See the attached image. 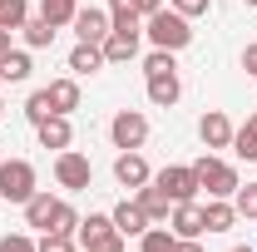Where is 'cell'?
<instances>
[{"mask_svg":"<svg viewBox=\"0 0 257 252\" xmlns=\"http://www.w3.org/2000/svg\"><path fill=\"white\" fill-rule=\"evenodd\" d=\"M144 35H149V45H154V50H173V55L193 40L188 15H178L173 5H168V10H154V15L144 20Z\"/></svg>","mask_w":257,"mask_h":252,"instance_id":"obj_1","label":"cell"},{"mask_svg":"<svg viewBox=\"0 0 257 252\" xmlns=\"http://www.w3.org/2000/svg\"><path fill=\"white\" fill-rule=\"evenodd\" d=\"M193 173H198V188H208V198H232V193L242 188V183H237V168L223 163V158H213V154L198 158Z\"/></svg>","mask_w":257,"mask_h":252,"instance_id":"obj_2","label":"cell"},{"mask_svg":"<svg viewBox=\"0 0 257 252\" xmlns=\"http://www.w3.org/2000/svg\"><path fill=\"white\" fill-rule=\"evenodd\" d=\"M0 198L5 203H30L35 198V168L25 158H0Z\"/></svg>","mask_w":257,"mask_h":252,"instance_id":"obj_3","label":"cell"},{"mask_svg":"<svg viewBox=\"0 0 257 252\" xmlns=\"http://www.w3.org/2000/svg\"><path fill=\"white\" fill-rule=\"evenodd\" d=\"M109 139H114V149H144V139H149V119L139 114V109H119L114 119H109Z\"/></svg>","mask_w":257,"mask_h":252,"instance_id":"obj_4","label":"cell"},{"mask_svg":"<svg viewBox=\"0 0 257 252\" xmlns=\"http://www.w3.org/2000/svg\"><path fill=\"white\" fill-rule=\"evenodd\" d=\"M154 183H159V188L168 193L173 203H193V198L203 193V188H198V173H193V163H168Z\"/></svg>","mask_w":257,"mask_h":252,"instance_id":"obj_5","label":"cell"},{"mask_svg":"<svg viewBox=\"0 0 257 252\" xmlns=\"http://www.w3.org/2000/svg\"><path fill=\"white\" fill-rule=\"evenodd\" d=\"M55 178H60V188H89V183H94V163H89V158L84 154H74V149H64L60 158H55Z\"/></svg>","mask_w":257,"mask_h":252,"instance_id":"obj_6","label":"cell"},{"mask_svg":"<svg viewBox=\"0 0 257 252\" xmlns=\"http://www.w3.org/2000/svg\"><path fill=\"white\" fill-rule=\"evenodd\" d=\"M139 40H144V30H109L104 35V64H128L134 55H139Z\"/></svg>","mask_w":257,"mask_h":252,"instance_id":"obj_7","label":"cell"},{"mask_svg":"<svg viewBox=\"0 0 257 252\" xmlns=\"http://www.w3.org/2000/svg\"><path fill=\"white\" fill-rule=\"evenodd\" d=\"M114 178L124 183V188H144V183H154V173H149V163H144V154L139 149H128V154H119L114 158Z\"/></svg>","mask_w":257,"mask_h":252,"instance_id":"obj_8","label":"cell"},{"mask_svg":"<svg viewBox=\"0 0 257 252\" xmlns=\"http://www.w3.org/2000/svg\"><path fill=\"white\" fill-rule=\"evenodd\" d=\"M114 30V20H109V10H79L74 15V35H79V45H104V35Z\"/></svg>","mask_w":257,"mask_h":252,"instance_id":"obj_9","label":"cell"},{"mask_svg":"<svg viewBox=\"0 0 257 252\" xmlns=\"http://www.w3.org/2000/svg\"><path fill=\"white\" fill-rule=\"evenodd\" d=\"M198 139H203L208 149H232V119H227L223 109H208V114L198 119Z\"/></svg>","mask_w":257,"mask_h":252,"instance_id":"obj_10","label":"cell"},{"mask_svg":"<svg viewBox=\"0 0 257 252\" xmlns=\"http://www.w3.org/2000/svg\"><path fill=\"white\" fill-rule=\"evenodd\" d=\"M119 227H114V218L109 213H89V218H79V227H74V242L79 247H99V242H109Z\"/></svg>","mask_w":257,"mask_h":252,"instance_id":"obj_11","label":"cell"},{"mask_svg":"<svg viewBox=\"0 0 257 252\" xmlns=\"http://www.w3.org/2000/svg\"><path fill=\"white\" fill-rule=\"evenodd\" d=\"M173 237H203L208 227H203V203L193 198V203H173Z\"/></svg>","mask_w":257,"mask_h":252,"instance_id":"obj_12","label":"cell"},{"mask_svg":"<svg viewBox=\"0 0 257 252\" xmlns=\"http://www.w3.org/2000/svg\"><path fill=\"white\" fill-rule=\"evenodd\" d=\"M35 134H40V144H45V149H69V144H74V129H69V114H50V119H45V124H35Z\"/></svg>","mask_w":257,"mask_h":252,"instance_id":"obj_13","label":"cell"},{"mask_svg":"<svg viewBox=\"0 0 257 252\" xmlns=\"http://www.w3.org/2000/svg\"><path fill=\"white\" fill-rule=\"evenodd\" d=\"M134 203H139V208L149 213V222H168V218H173V198H168V193H163L159 183H144Z\"/></svg>","mask_w":257,"mask_h":252,"instance_id":"obj_14","label":"cell"},{"mask_svg":"<svg viewBox=\"0 0 257 252\" xmlns=\"http://www.w3.org/2000/svg\"><path fill=\"white\" fill-rule=\"evenodd\" d=\"M109 218H114V227H119L124 237H144V232L154 227V222H149V213H144L139 203H119V208H114Z\"/></svg>","mask_w":257,"mask_h":252,"instance_id":"obj_15","label":"cell"},{"mask_svg":"<svg viewBox=\"0 0 257 252\" xmlns=\"http://www.w3.org/2000/svg\"><path fill=\"white\" fill-rule=\"evenodd\" d=\"M183 94V84H178V69L173 74H149V104H159V109H173Z\"/></svg>","mask_w":257,"mask_h":252,"instance_id":"obj_16","label":"cell"},{"mask_svg":"<svg viewBox=\"0 0 257 252\" xmlns=\"http://www.w3.org/2000/svg\"><path fill=\"white\" fill-rule=\"evenodd\" d=\"M232 222H237V208H232L227 198H208V203H203V227H208V232H227Z\"/></svg>","mask_w":257,"mask_h":252,"instance_id":"obj_17","label":"cell"},{"mask_svg":"<svg viewBox=\"0 0 257 252\" xmlns=\"http://www.w3.org/2000/svg\"><path fill=\"white\" fill-rule=\"evenodd\" d=\"M55 208H60V198H50V193L35 188V198L25 203V222H30V227H40V232H50V218H55Z\"/></svg>","mask_w":257,"mask_h":252,"instance_id":"obj_18","label":"cell"},{"mask_svg":"<svg viewBox=\"0 0 257 252\" xmlns=\"http://www.w3.org/2000/svg\"><path fill=\"white\" fill-rule=\"evenodd\" d=\"M45 89H50L55 114H74V109H79V84H74V79H55V84H45Z\"/></svg>","mask_w":257,"mask_h":252,"instance_id":"obj_19","label":"cell"},{"mask_svg":"<svg viewBox=\"0 0 257 252\" xmlns=\"http://www.w3.org/2000/svg\"><path fill=\"white\" fill-rule=\"evenodd\" d=\"M30 55H25V50H5V55H0V79H10V84H20V79H30Z\"/></svg>","mask_w":257,"mask_h":252,"instance_id":"obj_20","label":"cell"},{"mask_svg":"<svg viewBox=\"0 0 257 252\" xmlns=\"http://www.w3.org/2000/svg\"><path fill=\"white\" fill-rule=\"evenodd\" d=\"M69 69H74V74L104 69V50H99V45H74V50H69Z\"/></svg>","mask_w":257,"mask_h":252,"instance_id":"obj_21","label":"cell"},{"mask_svg":"<svg viewBox=\"0 0 257 252\" xmlns=\"http://www.w3.org/2000/svg\"><path fill=\"white\" fill-rule=\"evenodd\" d=\"M232 154L247 158V163H257V114H252L242 129H232Z\"/></svg>","mask_w":257,"mask_h":252,"instance_id":"obj_22","label":"cell"},{"mask_svg":"<svg viewBox=\"0 0 257 252\" xmlns=\"http://www.w3.org/2000/svg\"><path fill=\"white\" fill-rule=\"evenodd\" d=\"M40 15L60 30V25H74V15H79V5L74 0H40Z\"/></svg>","mask_w":257,"mask_h":252,"instance_id":"obj_23","label":"cell"},{"mask_svg":"<svg viewBox=\"0 0 257 252\" xmlns=\"http://www.w3.org/2000/svg\"><path fill=\"white\" fill-rule=\"evenodd\" d=\"M20 30H25V45H30V50H45V45L55 40V25H50L45 15H35V20H25Z\"/></svg>","mask_w":257,"mask_h":252,"instance_id":"obj_24","label":"cell"},{"mask_svg":"<svg viewBox=\"0 0 257 252\" xmlns=\"http://www.w3.org/2000/svg\"><path fill=\"white\" fill-rule=\"evenodd\" d=\"M30 20V5L25 0H0V30H20Z\"/></svg>","mask_w":257,"mask_h":252,"instance_id":"obj_25","label":"cell"},{"mask_svg":"<svg viewBox=\"0 0 257 252\" xmlns=\"http://www.w3.org/2000/svg\"><path fill=\"white\" fill-rule=\"evenodd\" d=\"M50 114H55V104H50V89H35V94L25 99V119H30V124H45Z\"/></svg>","mask_w":257,"mask_h":252,"instance_id":"obj_26","label":"cell"},{"mask_svg":"<svg viewBox=\"0 0 257 252\" xmlns=\"http://www.w3.org/2000/svg\"><path fill=\"white\" fill-rule=\"evenodd\" d=\"M144 252H178L173 227H149V232H144Z\"/></svg>","mask_w":257,"mask_h":252,"instance_id":"obj_27","label":"cell"},{"mask_svg":"<svg viewBox=\"0 0 257 252\" xmlns=\"http://www.w3.org/2000/svg\"><path fill=\"white\" fill-rule=\"evenodd\" d=\"M74 227H79V213H74L69 203H60V208H55V218H50V232H64V237H74Z\"/></svg>","mask_w":257,"mask_h":252,"instance_id":"obj_28","label":"cell"},{"mask_svg":"<svg viewBox=\"0 0 257 252\" xmlns=\"http://www.w3.org/2000/svg\"><path fill=\"white\" fill-rule=\"evenodd\" d=\"M232 208H237V218H252L257 222V183H247V188L232 193Z\"/></svg>","mask_w":257,"mask_h":252,"instance_id":"obj_29","label":"cell"},{"mask_svg":"<svg viewBox=\"0 0 257 252\" xmlns=\"http://www.w3.org/2000/svg\"><path fill=\"white\" fill-rule=\"evenodd\" d=\"M178 64H173V50H154L149 60H144V74H173Z\"/></svg>","mask_w":257,"mask_h":252,"instance_id":"obj_30","label":"cell"},{"mask_svg":"<svg viewBox=\"0 0 257 252\" xmlns=\"http://www.w3.org/2000/svg\"><path fill=\"white\" fill-rule=\"evenodd\" d=\"M35 252H74V237H64V232H45V237L35 242Z\"/></svg>","mask_w":257,"mask_h":252,"instance_id":"obj_31","label":"cell"},{"mask_svg":"<svg viewBox=\"0 0 257 252\" xmlns=\"http://www.w3.org/2000/svg\"><path fill=\"white\" fill-rule=\"evenodd\" d=\"M168 5H173V10H178V15H208V5H213V0H168Z\"/></svg>","mask_w":257,"mask_h":252,"instance_id":"obj_32","label":"cell"},{"mask_svg":"<svg viewBox=\"0 0 257 252\" xmlns=\"http://www.w3.org/2000/svg\"><path fill=\"white\" fill-rule=\"evenodd\" d=\"M0 252H35V242L25 232H10V237H0Z\"/></svg>","mask_w":257,"mask_h":252,"instance_id":"obj_33","label":"cell"},{"mask_svg":"<svg viewBox=\"0 0 257 252\" xmlns=\"http://www.w3.org/2000/svg\"><path fill=\"white\" fill-rule=\"evenodd\" d=\"M128 5H134V10H139V20H149V15H154V10H163V0H128Z\"/></svg>","mask_w":257,"mask_h":252,"instance_id":"obj_34","label":"cell"},{"mask_svg":"<svg viewBox=\"0 0 257 252\" xmlns=\"http://www.w3.org/2000/svg\"><path fill=\"white\" fill-rule=\"evenodd\" d=\"M84 252H124V232H114L109 242H99V247H84Z\"/></svg>","mask_w":257,"mask_h":252,"instance_id":"obj_35","label":"cell"},{"mask_svg":"<svg viewBox=\"0 0 257 252\" xmlns=\"http://www.w3.org/2000/svg\"><path fill=\"white\" fill-rule=\"evenodd\" d=\"M242 69H247V74H252V79H257V40H252V45H247V50H242Z\"/></svg>","mask_w":257,"mask_h":252,"instance_id":"obj_36","label":"cell"},{"mask_svg":"<svg viewBox=\"0 0 257 252\" xmlns=\"http://www.w3.org/2000/svg\"><path fill=\"white\" fill-rule=\"evenodd\" d=\"M178 252H203V242L198 237H178Z\"/></svg>","mask_w":257,"mask_h":252,"instance_id":"obj_37","label":"cell"},{"mask_svg":"<svg viewBox=\"0 0 257 252\" xmlns=\"http://www.w3.org/2000/svg\"><path fill=\"white\" fill-rule=\"evenodd\" d=\"M5 50H10V30H0V55H5Z\"/></svg>","mask_w":257,"mask_h":252,"instance_id":"obj_38","label":"cell"},{"mask_svg":"<svg viewBox=\"0 0 257 252\" xmlns=\"http://www.w3.org/2000/svg\"><path fill=\"white\" fill-rule=\"evenodd\" d=\"M227 252H257V247H227Z\"/></svg>","mask_w":257,"mask_h":252,"instance_id":"obj_39","label":"cell"},{"mask_svg":"<svg viewBox=\"0 0 257 252\" xmlns=\"http://www.w3.org/2000/svg\"><path fill=\"white\" fill-rule=\"evenodd\" d=\"M0 119H5V99H0Z\"/></svg>","mask_w":257,"mask_h":252,"instance_id":"obj_40","label":"cell"},{"mask_svg":"<svg viewBox=\"0 0 257 252\" xmlns=\"http://www.w3.org/2000/svg\"><path fill=\"white\" fill-rule=\"evenodd\" d=\"M247 5H257V0H247Z\"/></svg>","mask_w":257,"mask_h":252,"instance_id":"obj_41","label":"cell"}]
</instances>
